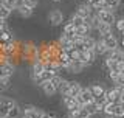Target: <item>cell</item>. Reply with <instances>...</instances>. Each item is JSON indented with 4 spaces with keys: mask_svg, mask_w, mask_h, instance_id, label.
Returning <instances> with one entry per match:
<instances>
[{
    "mask_svg": "<svg viewBox=\"0 0 124 118\" xmlns=\"http://www.w3.org/2000/svg\"><path fill=\"white\" fill-rule=\"evenodd\" d=\"M46 19H48V22H50V25H51V26H59V25L64 23L65 16H64V13H62V9H59V8H54V9H51L48 13Z\"/></svg>",
    "mask_w": 124,
    "mask_h": 118,
    "instance_id": "cell-1",
    "label": "cell"
},
{
    "mask_svg": "<svg viewBox=\"0 0 124 118\" xmlns=\"http://www.w3.org/2000/svg\"><path fill=\"white\" fill-rule=\"evenodd\" d=\"M95 14L98 16V19H99L101 22L108 23V25H115V22H116L115 11H112V9H106V8H102V9L95 11Z\"/></svg>",
    "mask_w": 124,
    "mask_h": 118,
    "instance_id": "cell-2",
    "label": "cell"
},
{
    "mask_svg": "<svg viewBox=\"0 0 124 118\" xmlns=\"http://www.w3.org/2000/svg\"><path fill=\"white\" fill-rule=\"evenodd\" d=\"M22 113L23 115H28L30 118H44L45 110L37 107V106H33V104H25L22 107Z\"/></svg>",
    "mask_w": 124,
    "mask_h": 118,
    "instance_id": "cell-3",
    "label": "cell"
},
{
    "mask_svg": "<svg viewBox=\"0 0 124 118\" xmlns=\"http://www.w3.org/2000/svg\"><path fill=\"white\" fill-rule=\"evenodd\" d=\"M44 70H45L44 62H40V61H33V62H31V68H30V78H31V81L37 84V79H39V76L42 75Z\"/></svg>",
    "mask_w": 124,
    "mask_h": 118,
    "instance_id": "cell-4",
    "label": "cell"
},
{
    "mask_svg": "<svg viewBox=\"0 0 124 118\" xmlns=\"http://www.w3.org/2000/svg\"><path fill=\"white\" fill-rule=\"evenodd\" d=\"M40 48L42 50H45L48 54H51V56L54 59H57V56L62 53V50H61V47L59 44H57V41H50V42H45L44 45H40Z\"/></svg>",
    "mask_w": 124,
    "mask_h": 118,
    "instance_id": "cell-5",
    "label": "cell"
},
{
    "mask_svg": "<svg viewBox=\"0 0 124 118\" xmlns=\"http://www.w3.org/2000/svg\"><path fill=\"white\" fill-rule=\"evenodd\" d=\"M98 58L95 54L93 50H82V51H79V56H78V61L82 62L85 67H90L93 62H95V59Z\"/></svg>",
    "mask_w": 124,
    "mask_h": 118,
    "instance_id": "cell-6",
    "label": "cell"
},
{
    "mask_svg": "<svg viewBox=\"0 0 124 118\" xmlns=\"http://www.w3.org/2000/svg\"><path fill=\"white\" fill-rule=\"evenodd\" d=\"M121 92H123V89L116 87V85L107 89V92H106L107 101H108V103H113V104H119V103H121Z\"/></svg>",
    "mask_w": 124,
    "mask_h": 118,
    "instance_id": "cell-7",
    "label": "cell"
},
{
    "mask_svg": "<svg viewBox=\"0 0 124 118\" xmlns=\"http://www.w3.org/2000/svg\"><path fill=\"white\" fill-rule=\"evenodd\" d=\"M62 104H64V107L67 109V112L84 107V106H81V103L78 101V98H73L70 95H62Z\"/></svg>",
    "mask_w": 124,
    "mask_h": 118,
    "instance_id": "cell-8",
    "label": "cell"
},
{
    "mask_svg": "<svg viewBox=\"0 0 124 118\" xmlns=\"http://www.w3.org/2000/svg\"><path fill=\"white\" fill-rule=\"evenodd\" d=\"M0 73H2V78H13L16 73V65L13 61H5L0 62Z\"/></svg>",
    "mask_w": 124,
    "mask_h": 118,
    "instance_id": "cell-9",
    "label": "cell"
},
{
    "mask_svg": "<svg viewBox=\"0 0 124 118\" xmlns=\"http://www.w3.org/2000/svg\"><path fill=\"white\" fill-rule=\"evenodd\" d=\"M78 101L81 103V106L92 104L93 101H95V98H93L90 89H88V87H82V90H81V93H79V96H78Z\"/></svg>",
    "mask_w": 124,
    "mask_h": 118,
    "instance_id": "cell-10",
    "label": "cell"
},
{
    "mask_svg": "<svg viewBox=\"0 0 124 118\" xmlns=\"http://www.w3.org/2000/svg\"><path fill=\"white\" fill-rule=\"evenodd\" d=\"M75 13L78 16H81V17H84V19H88L93 13H95V11H93L92 5H88V3H81V5L76 6V11H75Z\"/></svg>",
    "mask_w": 124,
    "mask_h": 118,
    "instance_id": "cell-11",
    "label": "cell"
},
{
    "mask_svg": "<svg viewBox=\"0 0 124 118\" xmlns=\"http://www.w3.org/2000/svg\"><path fill=\"white\" fill-rule=\"evenodd\" d=\"M104 67L107 68V72H121L123 70L121 62L113 59V58H106L104 59Z\"/></svg>",
    "mask_w": 124,
    "mask_h": 118,
    "instance_id": "cell-12",
    "label": "cell"
},
{
    "mask_svg": "<svg viewBox=\"0 0 124 118\" xmlns=\"http://www.w3.org/2000/svg\"><path fill=\"white\" fill-rule=\"evenodd\" d=\"M85 68H87V67H85L82 62L71 61V62H70V65L65 68V72H67V73H71V75H79V73H82Z\"/></svg>",
    "mask_w": 124,
    "mask_h": 118,
    "instance_id": "cell-13",
    "label": "cell"
},
{
    "mask_svg": "<svg viewBox=\"0 0 124 118\" xmlns=\"http://www.w3.org/2000/svg\"><path fill=\"white\" fill-rule=\"evenodd\" d=\"M99 39H102V41H104V44H106L107 50H116V48L119 47V41H118V37H116L113 33H112V34H108V36L99 37Z\"/></svg>",
    "mask_w": 124,
    "mask_h": 118,
    "instance_id": "cell-14",
    "label": "cell"
},
{
    "mask_svg": "<svg viewBox=\"0 0 124 118\" xmlns=\"http://www.w3.org/2000/svg\"><path fill=\"white\" fill-rule=\"evenodd\" d=\"M40 90L44 92V95H46V96H54L56 93H59L57 87L53 84L51 81H46V82H44V84H40Z\"/></svg>",
    "mask_w": 124,
    "mask_h": 118,
    "instance_id": "cell-15",
    "label": "cell"
},
{
    "mask_svg": "<svg viewBox=\"0 0 124 118\" xmlns=\"http://www.w3.org/2000/svg\"><path fill=\"white\" fill-rule=\"evenodd\" d=\"M108 79H110L116 87L124 89V75L121 72H108Z\"/></svg>",
    "mask_w": 124,
    "mask_h": 118,
    "instance_id": "cell-16",
    "label": "cell"
},
{
    "mask_svg": "<svg viewBox=\"0 0 124 118\" xmlns=\"http://www.w3.org/2000/svg\"><path fill=\"white\" fill-rule=\"evenodd\" d=\"M96 33L99 34V37H104V36H108V34L113 33V25H108V23H104V22H99L98 28H96Z\"/></svg>",
    "mask_w": 124,
    "mask_h": 118,
    "instance_id": "cell-17",
    "label": "cell"
},
{
    "mask_svg": "<svg viewBox=\"0 0 124 118\" xmlns=\"http://www.w3.org/2000/svg\"><path fill=\"white\" fill-rule=\"evenodd\" d=\"M88 89H90V92H92L93 98H96V96H101V95H106V92H107V89L104 87L102 84H99V82L90 84V85H88Z\"/></svg>",
    "mask_w": 124,
    "mask_h": 118,
    "instance_id": "cell-18",
    "label": "cell"
},
{
    "mask_svg": "<svg viewBox=\"0 0 124 118\" xmlns=\"http://www.w3.org/2000/svg\"><path fill=\"white\" fill-rule=\"evenodd\" d=\"M93 51H95L96 56H106V53L108 51V50H107V47H106L102 39H96V44H95V47H93Z\"/></svg>",
    "mask_w": 124,
    "mask_h": 118,
    "instance_id": "cell-19",
    "label": "cell"
},
{
    "mask_svg": "<svg viewBox=\"0 0 124 118\" xmlns=\"http://www.w3.org/2000/svg\"><path fill=\"white\" fill-rule=\"evenodd\" d=\"M62 34H65L67 37L71 39V37L76 34V26L73 25V23L70 22V20H67V22L64 23V26H62Z\"/></svg>",
    "mask_w": 124,
    "mask_h": 118,
    "instance_id": "cell-20",
    "label": "cell"
},
{
    "mask_svg": "<svg viewBox=\"0 0 124 118\" xmlns=\"http://www.w3.org/2000/svg\"><path fill=\"white\" fill-rule=\"evenodd\" d=\"M81 90H82V84H81V82L70 81V93H68L70 96L78 98V96H79V93H81Z\"/></svg>",
    "mask_w": 124,
    "mask_h": 118,
    "instance_id": "cell-21",
    "label": "cell"
},
{
    "mask_svg": "<svg viewBox=\"0 0 124 118\" xmlns=\"http://www.w3.org/2000/svg\"><path fill=\"white\" fill-rule=\"evenodd\" d=\"M57 62H59L61 68H62V70H65V68H67V67L70 65L71 59H70V56H68L67 53H64V51H62V53L59 54V56H57Z\"/></svg>",
    "mask_w": 124,
    "mask_h": 118,
    "instance_id": "cell-22",
    "label": "cell"
},
{
    "mask_svg": "<svg viewBox=\"0 0 124 118\" xmlns=\"http://www.w3.org/2000/svg\"><path fill=\"white\" fill-rule=\"evenodd\" d=\"M90 33H92V28L87 25V22L82 23V25H79V26H76V34L78 36L87 37V36H90Z\"/></svg>",
    "mask_w": 124,
    "mask_h": 118,
    "instance_id": "cell-23",
    "label": "cell"
},
{
    "mask_svg": "<svg viewBox=\"0 0 124 118\" xmlns=\"http://www.w3.org/2000/svg\"><path fill=\"white\" fill-rule=\"evenodd\" d=\"M17 13L23 19H30L31 16L34 14V9H33V8H30V6H26V5H23L22 8H19V9H17Z\"/></svg>",
    "mask_w": 124,
    "mask_h": 118,
    "instance_id": "cell-24",
    "label": "cell"
},
{
    "mask_svg": "<svg viewBox=\"0 0 124 118\" xmlns=\"http://www.w3.org/2000/svg\"><path fill=\"white\" fill-rule=\"evenodd\" d=\"M54 75H57V73L50 72V70H44V72H42V75L39 76V79H37V85L44 84V82H46V81H50V79H51V78L54 76Z\"/></svg>",
    "mask_w": 124,
    "mask_h": 118,
    "instance_id": "cell-25",
    "label": "cell"
},
{
    "mask_svg": "<svg viewBox=\"0 0 124 118\" xmlns=\"http://www.w3.org/2000/svg\"><path fill=\"white\" fill-rule=\"evenodd\" d=\"M22 115H23V113H22V107L19 104L13 106V107L9 109V112H8V118H20Z\"/></svg>",
    "mask_w": 124,
    "mask_h": 118,
    "instance_id": "cell-26",
    "label": "cell"
},
{
    "mask_svg": "<svg viewBox=\"0 0 124 118\" xmlns=\"http://www.w3.org/2000/svg\"><path fill=\"white\" fill-rule=\"evenodd\" d=\"M119 5H121V0H104V8L106 9H116Z\"/></svg>",
    "mask_w": 124,
    "mask_h": 118,
    "instance_id": "cell-27",
    "label": "cell"
},
{
    "mask_svg": "<svg viewBox=\"0 0 124 118\" xmlns=\"http://www.w3.org/2000/svg\"><path fill=\"white\" fill-rule=\"evenodd\" d=\"M11 13H13V11L8 9L5 5H2V3H0V20H8V19H9V16H11Z\"/></svg>",
    "mask_w": 124,
    "mask_h": 118,
    "instance_id": "cell-28",
    "label": "cell"
},
{
    "mask_svg": "<svg viewBox=\"0 0 124 118\" xmlns=\"http://www.w3.org/2000/svg\"><path fill=\"white\" fill-rule=\"evenodd\" d=\"M59 93L61 95H68L70 93V81L68 79L62 81V84L59 85Z\"/></svg>",
    "mask_w": 124,
    "mask_h": 118,
    "instance_id": "cell-29",
    "label": "cell"
},
{
    "mask_svg": "<svg viewBox=\"0 0 124 118\" xmlns=\"http://www.w3.org/2000/svg\"><path fill=\"white\" fill-rule=\"evenodd\" d=\"M68 20L71 22V23H73V25H75V26H79V25H82V23H85V19H84V17H81V16H78L76 13L73 14L71 17L68 19Z\"/></svg>",
    "mask_w": 124,
    "mask_h": 118,
    "instance_id": "cell-30",
    "label": "cell"
},
{
    "mask_svg": "<svg viewBox=\"0 0 124 118\" xmlns=\"http://www.w3.org/2000/svg\"><path fill=\"white\" fill-rule=\"evenodd\" d=\"M2 104H5L6 107H13V106H16L17 103H16V100L14 98H11V96H2Z\"/></svg>",
    "mask_w": 124,
    "mask_h": 118,
    "instance_id": "cell-31",
    "label": "cell"
},
{
    "mask_svg": "<svg viewBox=\"0 0 124 118\" xmlns=\"http://www.w3.org/2000/svg\"><path fill=\"white\" fill-rule=\"evenodd\" d=\"M0 3L5 5L8 9H11V11L16 9V0H0Z\"/></svg>",
    "mask_w": 124,
    "mask_h": 118,
    "instance_id": "cell-32",
    "label": "cell"
},
{
    "mask_svg": "<svg viewBox=\"0 0 124 118\" xmlns=\"http://www.w3.org/2000/svg\"><path fill=\"white\" fill-rule=\"evenodd\" d=\"M11 84V78H0V87L2 90H6Z\"/></svg>",
    "mask_w": 124,
    "mask_h": 118,
    "instance_id": "cell-33",
    "label": "cell"
},
{
    "mask_svg": "<svg viewBox=\"0 0 124 118\" xmlns=\"http://www.w3.org/2000/svg\"><path fill=\"white\" fill-rule=\"evenodd\" d=\"M115 28L118 30L119 33H123V31H124V17L116 19V22H115Z\"/></svg>",
    "mask_w": 124,
    "mask_h": 118,
    "instance_id": "cell-34",
    "label": "cell"
},
{
    "mask_svg": "<svg viewBox=\"0 0 124 118\" xmlns=\"http://www.w3.org/2000/svg\"><path fill=\"white\" fill-rule=\"evenodd\" d=\"M23 3H25L26 6L33 8V9H36V8L39 6V0H23Z\"/></svg>",
    "mask_w": 124,
    "mask_h": 118,
    "instance_id": "cell-35",
    "label": "cell"
},
{
    "mask_svg": "<svg viewBox=\"0 0 124 118\" xmlns=\"http://www.w3.org/2000/svg\"><path fill=\"white\" fill-rule=\"evenodd\" d=\"M44 118H57V115H56V113H51V112H45Z\"/></svg>",
    "mask_w": 124,
    "mask_h": 118,
    "instance_id": "cell-36",
    "label": "cell"
},
{
    "mask_svg": "<svg viewBox=\"0 0 124 118\" xmlns=\"http://www.w3.org/2000/svg\"><path fill=\"white\" fill-rule=\"evenodd\" d=\"M96 0H85V3H88V5H92V3H95Z\"/></svg>",
    "mask_w": 124,
    "mask_h": 118,
    "instance_id": "cell-37",
    "label": "cell"
},
{
    "mask_svg": "<svg viewBox=\"0 0 124 118\" xmlns=\"http://www.w3.org/2000/svg\"><path fill=\"white\" fill-rule=\"evenodd\" d=\"M121 103H124V89H123V92H121Z\"/></svg>",
    "mask_w": 124,
    "mask_h": 118,
    "instance_id": "cell-38",
    "label": "cell"
},
{
    "mask_svg": "<svg viewBox=\"0 0 124 118\" xmlns=\"http://www.w3.org/2000/svg\"><path fill=\"white\" fill-rule=\"evenodd\" d=\"M65 118H73L71 115H68V113H67V115H65Z\"/></svg>",
    "mask_w": 124,
    "mask_h": 118,
    "instance_id": "cell-39",
    "label": "cell"
},
{
    "mask_svg": "<svg viewBox=\"0 0 124 118\" xmlns=\"http://www.w3.org/2000/svg\"><path fill=\"white\" fill-rule=\"evenodd\" d=\"M20 118H30V117H28V115H22Z\"/></svg>",
    "mask_w": 124,
    "mask_h": 118,
    "instance_id": "cell-40",
    "label": "cell"
},
{
    "mask_svg": "<svg viewBox=\"0 0 124 118\" xmlns=\"http://www.w3.org/2000/svg\"><path fill=\"white\" fill-rule=\"evenodd\" d=\"M0 103H2V93H0Z\"/></svg>",
    "mask_w": 124,
    "mask_h": 118,
    "instance_id": "cell-41",
    "label": "cell"
},
{
    "mask_svg": "<svg viewBox=\"0 0 124 118\" xmlns=\"http://www.w3.org/2000/svg\"><path fill=\"white\" fill-rule=\"evenodd\" d=\"M104 118H113V117H107V115H106V117H104Z\"/></svg>",
    "mask_w": 124,
    "mask_h": 118,
    "instance_id": "cell-42",
    "label": "cell"
},
{
    "mask_svg": "<svg viewBox=\"0 0 124 118\" xmlns=\"http://www.w3.org/2000/svg\"><path fill=\"white\" fill-rule=\"evenodd\" d=\"M121 73H123V75H124V67H123V70H121Z\"/></svg>",
    "mask_w": 124,
    "mask_h": 118,
    "instance_id": "cell-43",
    "label": "cell"
},
{
    "mask_svg": "<svg viewBox=\"0 0 124 118\" xmlns=\"http://www.w3.org/2000/svg\"><path fill=\"white\" fill-rule=\"evenodd\" d=\"M121 36H123V37H124V31H123V33H121Z\"/></svg>",
    "mask_w": 124,
    "mask_h": 118,
    "instance_id": "cell-44",
    "label": "cell"
},
{
    "mask_svg": "<svg viewBox=\"0 0 124 118\" xmlns=\"http://www.w3.org/2000/svg\"><path fill=\"white\" fill-rule=\"evenodd\" d=\"M0 93H2V87H0Z\"/></svg>",
    "mask_w": 124,
    "mask_h": 118,
    "instance_id": "cell-45",
    "label": "cell"
}]
</instances>
